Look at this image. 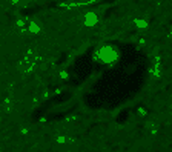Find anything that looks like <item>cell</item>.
Returning a JSON list of instances; mask_svg holds the SVG:
<instances>
[{
  "instance_id": "6da1fadb",
  "label": "cell",
  "mask_w": 172,
  "mask_h": 152,
  "mask_svg": "<svg viewBox=\"0 0 172 152\" xmlns=\"http://www.w3.org/2000/svg\"><path fill=\"white\" fill-rule=\"evenodd\" d=\"M26 29H28L31 34H39V32H40V25L35 23V22H29L28 26H26Z\"/></svg>"
},
{
  "instance_id": "7a4b0ae2",
  "label": "cell",
  "mask_w": 172,
  "mask_h": 152,
  "mask_svg": "<svg viewBox=\"0 0 172 152\" xmlns=\"http://www.w3.org/2000/svg\"><path fill=\"white\" fill-rule=\"evenodd\" d=\"M146 127L151 131V132H157V123H154V122H149L146 125Z\"/></svg>"
},
{
  "instance_id": "3957f363",
  "label": "cell",
  "mask_w": 172,
  "mask_h": 152,
  "mask_svg": "<svg viewBox=\"0 0 172 152\" xmlns=\"http://www.w3.org/2000/svg\"><path fill=\"white\" fill-rule=\"evenodd\" d=\"M11 2H12L14 5H19V3H20V0H11Z\"/></svg>"
},
{
  "instance_id": "277c9868",
  "label": "cell",
  "mask_w": 172,
  "mask_h": 152,
  "mask_svg": "<svg viewBox=\"0 0 172 152\" xmlns=\"http://www.w3.org/2000/svg\"><path fill=\"white\" fill-rule=\"evenodd\" d=\"M0 122H2V118H0Z\"/></svg>"
}]
</instances>
